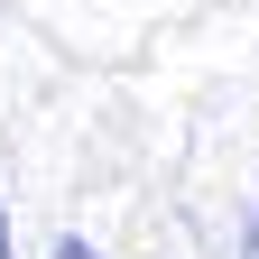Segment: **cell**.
I'll return each instance as SVG.
<instances>
[{"mask_svg": "<svg viewBox=\"0 0 259 259\" xmlns=\"http://www.w3.org/2000/svg\"><path fill=\"white\" fill-rule=\"evenodd\" d=\"M250 259H259V213H250Z\"/></svg>", "mask_w": 259, "mask_h": 259, "instance_id": "3", "label": "cell"}, {"mask_svg": "<svg viewBox=\"0 0 259 259\" xmlns=\"http://www.w3.org/2000/svg\"><path fill=\"white\" fill-rule=\"evenodd\" d=\"M0 259H10V213H0Z\"/></svg>", "mask_w": 259, "mask_h": 259, "instance_id": "1", "label": "cell"}, {"mask_svg": "<svg viewBox=\"0 0 259 259\" xmlns=\"http://www.w3.org/2000/svg\"><path fill=\"white\" fill-rule=\"evenodd\" d=\"M65 259H93V250H83V241H65Z\"/></svg>", "mask_w": 259, "mask_h": 259, "instance_id": "2", "label": "cell"}]
</instances>
